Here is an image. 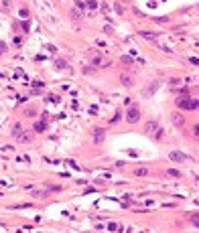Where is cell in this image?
Returning a JSON list of instances; mask_svg holds the SVG:
<instances>
[{
    "mask_svg": "<svg viewBox=\"0 0 199 233\" xmlns=\"http://www.w3.org/2000/svg\"><path fill=\"white\" fill-rule=\"evenodd\" d=\"M177 106L181 110H199V101L193 97H181V100H177Z\"/></svg>",
    "mask_w": 199,
    "mask_h": 233,
    "instance_id": "1",
    "label": "cell"
},
{
    "mask_svg": "<svg viewBox=\"0 0 199 233\" xmlns=\"http://www.w3.org/2000/svg\"><path fill=\"white\" fill-rule=\"evenodd\" d=\"M126 120L130 122V124H136V122L140 120V107H138L136 103H132V106L128 107V112H126Z\"/></svg>",
    "mask_w": 199,
    "mask_h": 233,
    "instance_id": "2",
    "label": "cell"
},
{
    "mask_svg": "<svg viewBox=\"0 0 199 233\" xmlns=\"http://www.w3.org/2000/svg\"><path fill=\"white\" fill-rule=\"evenodd\" d=\"M158 130V122L157 120H148L146 124H144V132L146 134H154Z\"/></svg>",
    "mask_w": 199,
    "mask_h": 233,
    "instance_id": "3",
    "label": "cell"
},
{
    "mask_svg": "<svg viewBox=\"0 0 199 233\" xmlns=\"http://www.w3.org/2000/svg\"><path fill=\"white\" fill-rule=\"evenodd\" d=\"M169 156H171V160H175V162H185V160H191L189 156H185L183 152H179V150H173Z\"/></svg>",
    "mask_w": 199,
    "mask_h": 233,
    "instance_id": "4",
    "label": "cell"
},
{
    "mask_svg": "<svg viewBox=\"0 0 199 233\" xmlns=\"http://www.w3.org/2000/svg\"><path fill=\"white\" fill-rule=\"evenodd\" d=\"M104 136H106V130H104V128H98L96 132H94V142H96V144H102Z\"/></svg>",
    "mask_w": 199,
    "mask_h": 233,
    "instance_id": "5",
    "label": "cell"
},
{
    "mask_svg": "<svg viewBox=\"0 0 199 233\" xmlns=\"http://www.w3.org/2000/svg\"><path fill=\"white\" fill-rule=\"evenodd\" d=\"M91 63H94L96 67H108V65H110V61H108V59H102L100 55H96V57L91 59Z\"/></svg>",
    "mask_w": 199,
    "mask_h": 233,
    "instance_id": "6",
    "label": "cell"
},
{
    "mask_svg": "<svg viewBox=\"0 0 199 233\" xmlns=\"http://www.w3.org/2000/svg\"><path fill=\"white\" fill-rule=\"evenodd\" d=\"M31 138H33V134H31V132H22L16 140H18V142H22V144H27V142H31Z\"/></svg>",
    "mask_w": 199,
    "mask_h": 233,
    "instance_id": "7",
    "label": "cell"
},
{
    "mask_svg": "<svg viewBox=\"0 0 199 233\" xmlns=\"http://www.w3.org/2000/svg\"><path fill=\"white\" fill-rule=\"evenodd\" d=\"M140 37H142V39H146V41H154L158 34H157V33H151V31H142V33H140Z\"/></svg>",
    "mask_w": 199,
    "mask_h": 233,
    "instance_id": "8",
    "label": "cell"
},
{
    "mask_svg": "<svg viewBox=\"0 0 199 233\" xmlns=\"http://www.w3.org/2000/svg\"><path fill=\"white\" fill-rule=\"evenodd\" d=\"M173 124H175V126H183V124H185L183 116H181V113H173Z\"/></svg>",
    "mask_w": 199,
    "mask_h": 233,
    "instance_id": "9",
    "label": "cell"
},
{
    "mask_svg": "<svg viewBox=\"0 0 199 233\" xmlns=\"http://www.w3.org/2000/svg\"><path fill=\"white\" fill-rule=\"evenodd\" d=\"M45 130H47V124H45V120L35 122V132H45Z\"/></svg>",
    "mask_w": 199,
    "mask_h": 233,
    "instance_id": "10",
    "label": "cell"
},
{
    "mask_svg": "<svg viewBox=\"0 0 199 233\" xmlns=\"http://www.w3.org/2000/svg\"><path fill=\"white\" fill-rule=\"evenodd\" d=\"M120 81H122V85H126V87H130V85H132V77H130V75H126V73L120 77Z\"/></svg>",
    "mask_w": 199,
    "mask_h": 233,
    "instance_id": "11",
    "label": "cell"
},
{
    "mask_svg": "<svg viewBox=\"0 0 199 233\" xmlns=\"http://www.w3.org/2000/svg\"><path fill=\"white\" fill-rule=\"evenodd\" d=\"M21 134H22V126H21V124H14V128H12V136H14V138H18Z\"/></svg>",
    "mask_w": 199,
    "mask_h": 233,
    "instance_id": "12",
    "label": "cell"
},
{
    "mask_svg": "<svg viewBox=\"0 0 199 233\" xmlns=\"http://www.w3.org/2000/svg\"><path fill=\"white\" fill-rule=\"evenodd\" d=\"M157 87H158V83H157V81H154V83H152V85L148 87V89H146V91H144V95H146V97H148V95H152V93L157 91Z\"/></svg>",
    "mask_w": 199,
    "mask_h": 233,
    "instance_id": "13",
    "label": "cell"
},
{
    "mask_svg": "<svg viewBox=\"0 0 199 233\" xmlns=\"http://www.w3.org/2000/svg\"><path fill=\"white\" fill-rule=\"evenodd\" d=\"M55 67H57V69H65V67H67V61H65V59H57Z\"/></svg>",
    "mask_w": 199,
    "mask_h": 233,
    "instance_id": "14",
    "label": "cell"
},
{
    "mask_svg": "<svg viewBox=\"0 0 199 233\" xmlns=\"http://www.w3.org/2000/svg\"><path fill=\"white\" fill-rule=\"evenodd\" d=\"M191 223H193L195 227H199V213H193V215H191Z\"/></svg>",
    "mask_w": 199,
    "mask_h": 233,
    "instance_id": "15",
    "label": "cell"
},
{
    "mask_svg": "<svg viewBox=\"0 0 199 233\" xmlns=\"http://www.w3.org/2000/svg\"><path fill=\"white\" fill-rule=\"evenodd\" d=\"M120 118H122V113H120V112H116V113H114V118L110 120V124H118V122H120Z\"/></svg>",
    "mask_w": 199,
    "mask_h": 233,
    "instance_id": "16",
    "label": "cell"
},
{
    "mask_svg": "<svg viewBox=\"0 0 199 233\" xmlns=\"http://www.w3.org/2000/svg\"><path fill=\"white\" fill-rule=\"evenodd\" d=\"M85 6H89L91 10H96V8H98V2H96V0H88V2H85Z\"/></svg>",
    "mask_w": 199,
    "mask_h": 233,
    "instance_id": "17",
    "label": "cell"
},
{
    "mask_svg": "<svg viewBox=\"0 0 199 233\" xmlns=\"http://www.w3.org/2000/svg\"><path fill=\"white\" fill-rule=\"evenodd\" d=\"M167 174H171V176H181V172H179V170H175V168H169V170H167Z\"/></svg>",
    "mask_w": 199,
    "mask_h": 233,
    "instance_id": "18",
    "label": "cell"
},
{
    "mask_svg": "<svg viewBox=\"0 0 199 233\" xmlns=\"http://www.w3.org/2000/svg\"><path fill=\"white\" fill-rule=\"evenodd\" d=\"M146 172H148L146 168H136V170H134V174H138V176H142V174H146Z\"/></svg>",
    "mask_w": 199,
    "mask_h": 233,
    "instance_id": "19",
    "label": "cell"
},
{
    "mask_svg": "<svg viewBox=\"0 0 199 233\" xmlns=\"http://www.w3.org/2000/svg\"><path fill=\"white\" fill-rule=\"evenodd\" d=\"M22 31L27 33V31H31V25H28V20H22Z\"/></svg>",
    "mask_w": 199,
    "mask_h": 233,
    "instance_id": "20",
    "label": "cell"
},
{
    "mask_svg": "<svg viewBox=\"0 0 199 233\" xmlns=\"http://www.w3.org/2000/svg\"><path fill=\"white\" fill-rule=\"evenodd\" d=\"M65 162H67V164H69L71 168H75V170H79V166H77V162H73V160H65Z\"/></svg>",
    "mask_w": 199,
    "mask_h": 233,
    "instance_id": "21",
    "label": "cell"
},
{
    "mask_svg": "<svg viewBox=\"0 0 199 233\" xmlns=\"http://www.w3.org/2000/svg\"><path fill=\"white\" fill-rule=\"evenodd\" d=\"M75 6L79 8V10H83V8H85V4H83V0H75Z\"/></svg>",
    "mask_w": 199,
    "mask_h": 233,
    "instance_id": "22",
    "label": "cell"
},
{
    "mask_svg": "<svg viewBox=\"0 0 199 233\" xmlns=\"http://www.w3.org/2000/svg\"><path fill=\"white\" fill-rule=\"evenodd\" d=\"M122 63H124V65H130V63H132V57H122Z\"/></svg>",
    "mask_w": 199,
    "mask_h": 233,
    "instance_id": "23",
    "label": "cell"
},
{
    "mask_svg": "<svg viewBox=\"0 0 199 233\" xmlns=\"http://www.w3.org/2000/svg\"><path fill=\"white\" fill-rule=\"evenodd\" d=\"M2 53H6V45H4V43L0 41V55H2Z\"/></svg>",
    "mask_w": 199,
    "mask_h": 233,
    "instance_id": "24",
    "label": "cell"
},
{
    "mask_svg": "<svg viewBox=\"0 0 199 233\" xmlns=\"http://www.w3.org/2000/svg\"><path fill=\"white\" fill-rule=\"evenodd\" d=\"M49 100L53 101V103H59V97H57V95H49Z\"/></svg>",
    "mask_w": 199,
    "mask_h": 233,
    "instance_id": "25",
    "label": "cell"
},
{
    "mask_svg": "<svg viewBox=\"0 0 199 233\" xmlns=\"http://www.w3.org/2000/svg\"><path fill=\"white\" fill-rule=\"evenodd\" d=\"M195 136H199V124L195 126Z\"/></svg>",
    "mask_w": 199,
    "mask_h": 233,
    "instance_id": "26",
    "label": "cell"
}]
</instances>
